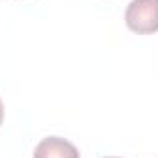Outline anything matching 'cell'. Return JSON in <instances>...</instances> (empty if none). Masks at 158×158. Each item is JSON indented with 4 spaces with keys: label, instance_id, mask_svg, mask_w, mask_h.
Here are the masks:
<instances>
[{
    "label": "cell",
    "instance_id": "cell-1",
    "mask_svg": "<svg viewBox=\"0 0 158 158\" xmlns=\"http://www.w3.org/2000/svg\"><path fill=\"white\" fill-rule=\"evenodd\" d=\"M125 24L138 35L158 31V0H131L125 9Z\"/></svg>",
    "mask_w": 158,
    "mask_h": 158
},
{
    "label": "cell",
    "instance_id": "cell-2",
    "mask_svg": "<svg viewBox=\"0 0 158 158\" xmlns=\"http://www.w3.org/2000/svg\"><path fill=\"white\" fill-rule=\"evenodd\" d=\"M33 158H81L79 156L77 147L59 136H48L42 138L35 151H33Z\"/></svg>",
    "mask_w": 158,
    "mask_h": 158
},
{
    "label": "cell",
    "instance_id": "cell-3",
    "mask_svg": "<svg viewBox=\"0 0 158 158\" xmlns=\"http://www.w3.org/2000/svg\"><path fill=\"white\" fill-rule=\"evenodd\" d=\"M4 121V105H2V99H0V125Z\"/></svg>",
    "mask_w": 158,
    "mask_h": 158
},
{
    "label": "cell",
    "instance_id": "cell-4",
    "mask_svg": "<svg viewBox=\"0 0 158 158\" xmlns=\"http://www.w3.org/2000/svg\"><path fill=\"white\" fill-rule=\"evenodd\" d=\"M105 158H121V156H105Z\"/></svg>",
    "mask_w": 158,
    "mask_h": 158
}]
</instances>
